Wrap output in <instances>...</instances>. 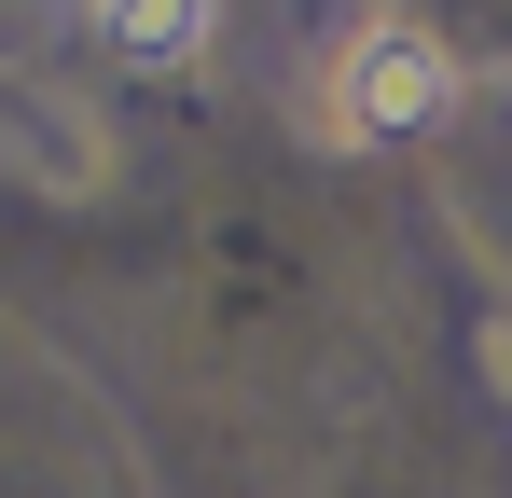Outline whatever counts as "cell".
Instances as JSON below:
<instances>
[{
	"label": "cell",
	"instance_id": "cell-1",
	"mask_svg": "<svg viewBox=\"0 0 512 498\" xmlns=\"http://www.w3.org/2000/svg\"><path fill=\"white\" fill-rule=\"evenodd\" d=\"M457 111V56L429 42V28H360L333 56V125L360 139V153H388V139H429Z\"/></svg>",
	"mask_w": 512,
	"mask_h": 498
},
{
	"label": "cell",
	"instance_id": "cell-2",
	"mask_svg": "<svg viewBox=\"0 0 512 498\" xmlns=\"http://www.w3.org/2000/svg\"><path fill=\"white\" fill-rule=\"evenodd\" d=\"M97 42L125 70H194L222 42V0H97Z\"/></svg>",
	"mask_w": 512,
	"mask_h": 498
}]
</instances>
